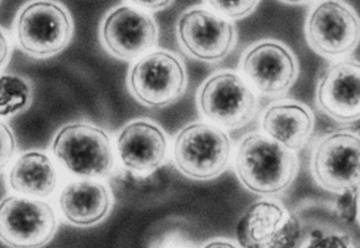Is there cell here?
Returning <instances> with one entry per match:
<instances>
[{
  "mask_svg": "<svg viewBox=\"0 0 360 248\" xmlns=\"http://www.w3.org/2000/svg\"><path fill=\"white\" fill-rule=\"evenodd\" d=\"M316 184L338 195L335 207L345 221L356 220L360 197V133L335 129L321 138L311 155Z\"/></svg>",
  "mask_w": 360,
  "mask_h": 248,
  "instance_id": "6da1fadb",
  "label": "cell"
},
{
  "mask_svg": "<svg viewBox=\"0 0 360 248\" xmlns=\"http://www.w3.org/2000/svg\"><path fill=\"white\" fill-rule=\"evenodd\" d=\"M233 167L240 183L256 195L274 196L296 179L300 163L295 152L262 132L246 134L238 144Z\"/></svg>",
  "mask_w": 360,
  "mask_h": 248,
  "instance_id": "7a4b0ae2",
  "label": "cell"
},
{
  "mask_svg": "<svg viewBox=\"0 0 360 248\" xmlns=\"http://www.w3.org/2000/svg\"><path fill=\"white\" fill-rule=\"evenodd\" d=\"M264 248H360V240L334 204L308 200L288 214L285 225Z\"/></svg>",
  "mask_w": 360,
  "mask_h": 248,
  "instance_id": "3957f363",
  "label": "cell"
},
{
  "mask_svg": "<svg viewBox=\"0 0 360 248\" xmlns=\"http://www.w3.org/2000/svg\"><path fill=\"white\" fill-rule=\"evenodd\" d=\"M233 155L228 133L210 122H194L176 134L173 159L181 174L193 180H212L223 174Z\"/></svg>",
  "mask_w": 360,
  "mask_h": 248,
  "instance_id": "277c9868",
  "label": "cell"
},
{
  "mask_svg": "<svg viewBox=\"0 0 360 248\" xmlns=\"http://www.w3.org/2000/svg\"><path fill=\"white\" fill-rule=\"evenodd\" d=\"M51 149L70 173L81 178H106L115 167L111 138L103 128L91 123L75 122L60 128Z\"/></svg>",
  "mask_w": 360,
  "mask_h": 248,
  "instance_id": "5b68a950",
  "label": "cell"
},
{
  "mask_svg": "<svg viewBox=\"0 0 360 248\" xmlns=\"http://www.w3.org/2000/svg\"><path fill=\"white\" fill-rule=\"evenodd\" d=\"M186 67L175 53L167 50L149 51L138 58L128 74L133 97L149 108H163L186 92Z\"/></svg>",
  "mask_w": 360,
  "mask_h": 248,
  "instance_id": "8992f818",
  "label": "cell"
},
{
  "mask_svg": "<svg viewBox=\"0 0 360 248\" xmlns=\"http://www.w3.org/2000/svg\"><path fill=\"white\" fill-rule=\"evenodd\" d=\"M198 107L212 124L235 129L252 121L257 111V96L241 74L224 70L202 84Z\"/></svg>",
  "mask_w": 360,
  "mask_h": 248,
  "instance_id": "52a82bcc",
  "label": "cell"
},
{
  "mask_svg": "<svg viewBox=\"0 0 360 248\" xmlns=\"http://www.w3.org/2000/svg\"><path fill=\"white\" fill-rule=\"evenodd\" d=\"M308 46L330 60L349 56L360 44V16L345 1H321L309 11L304 27Z\"/></svg>",
  "mask_w": 360,
  "mask_h": 248,
  "instance_id": "ba28073f",
  "label": "cell"
},
{
  "mask_svg": "<svg viewBox=\"0 0 360 248\" xmlns=\"http://www.w3.org/2000/svg\"><path fill=\"white\" fill-rule=\"evenodd\" d=\"M16 40L24 53L46 58L68 48L74 22L64 6L55 1H34L16 18Z\"/></svg>",
  "mask_w": 360,
  "mask_h": 248,
  "instance_id": "9c48e42d",
  "label": "cell"
},
{
  "mask_svg": "<svg viewBox=\"0 0 360 248\" xmlns=\"http://www.w3.org/2000/svg\"><path fill=\"white\" fill-rule=\"evenodd\" d=\"M56 230V216L48 202L16 195L0 201V241L8 247H44Z\"/></svg>",
  "mask_w": 360,
  "mask_h": 248,
  "instance_id": "30bf717a",
  "label": "cell"
},
{
  "mask_svg": "<svg viewBox=\"0 0 360 248\" xmlns=\"http://www.w3.org/2000/svg\"><path fill=\"white\" fill-rule=\"evenodd\" d=\"M241 76L259 95L278 97L295 85L300 65L295 53L275 39L251 45L241 58Z\"/></svg>",
  "mask_w": 360,
  "mask_h": 248,
  "instance_id": "8fae6325",
  "label": "cell"
},
{
  "mask_svg": "<svg viewBox=\"0 0 360 248\" xmlns=\"http://www.w3.org/2000/svg\"><path fill=\"white\" fill-rule=\"evenodd\" d=\"M176 34L184 51L204 63L223 61L236 45L233 22L204 6L186 9L178 19Z\"/></svg>",
  "mask_w": 360,
  "mask_h": 248,
  "instance_id": "7c38bea8",
  "label": "cell"
},
{
  "mask_svg": "<svg viewBox=\"0 0 360 248\" xmlns=\"http://www.w3.org/2000/svg\"><path fill=\"white\" fill-rule=\"evenodd\" d=\"M100 34L103 46L112 56L128 61L154 48L158 27L153 16L131 3L117 6L107 14Z\"/></svg>",
  "mask_w": 360,
  "mask_h": 248,
  "instance_id": "4fadbf2b",
  "label": "cell"
},
{
  "mask_svg": "<svg viewBox=\"0 0 360 248\" xmlns=\"http://www.w3.org/2000/svg\"><path fill=\"white\" fill-rule=\"evenodd\" d=\"M316 103L330 119L350 124L360 121V61L334 60L318 79Z\"/></svg>",
  "mask_w": 360,
  "mask_h": 248,
  "instance_id": "5bb4252c",
  "label": "cell"
},
{
  "mask_svg": "<svg viewBox=\"0 0 360 248\" xmlns=\"http://www.w3.org/2000/svg\"><path fill=\"white\" fill-rule=\"evenodd\" d=\"M117 153L126 169L136 174H150L165 164L168 139L165 131L148 119L129 122L118 133Z\"/></svg>",
  "mask_w": 360,
  "mask_h": 248,
  "instance_id": "9a60e30c",
  "label": "cell"
},
{
  "mask_svg": "<svg viewBox=\"0 0 360 248\" xmlns=\"http://www.w3.org/2000/svg\"><path fill=\"white\" fill-rule=\"evenodd\" d=\"M259 126L265 136L296 153L312 138L316 117L302 102L286 98L266 107Z\"/></svg>",
  "mask_w": 360,
  "mask_h": 248,
  "instance_id": "2e32d148",
  "label": "cell"
},
{
  "mask_svg": "<svg viewBox=\"0 0 360 248\" xmlns=\"http://www.w3.org/2000/svg\"><path fill=\"white\" fill-rule=\"evenodd\" d=\"M112 192L96 179L75 180L58 196V207L74 226L91 227L103 221L112 209Z\"/></svg>",
  "mask_w": 360,
  "mask_h": 248,
  "instance_id": "e0dca14e",
  "label": "cell"
},
{
  "mask_svg": "<svg viewBox=\"0 0 360 248\" xmlns=\"http://www.w3.org/2000/svg\"><path fill=\"white\" fill-rule=\"evenodd\" d=\"M56 167L48 154L29 150L16 159L9 171L11 190L32 199H44L58 186Z\"/></svg>",
  "mask_w": 360,
  "mask_h": 248,
  "instance_id": "ac0fdd59",
  "label": "cell"
},
{
  "mask_svg": "<svg viewBox=\"0 0 360 248\" xmlns=\"http://www.w3.org/2000/svg\"><path fill=\"white\" fill-rule=\"evenodd\" d=\"M288 212L275 200L264 199L254 202L240 217L236 238L244 248L265 247L285 225Z\"/></svg>",
  "mask_w": 360,
  "mask_h": 248,
  "instance_id": "d6986e66",
  "label": "cell"
},
{
  "mask_svg": "<svg viewBox=\"0 0 360 248\" xmlns=\"http://www.w3.org/2000/svg\"><path fill=\"white\" fill-rule=\"evenodd\" d=\"M32 100V86L15 74H0V117H11L25 111Z\"/></svg>",
  "mask_w": 360,
  "mask_h": 248,
  "instance_id": "ffe728a7",
  "label": "cell"
},
{
  "mask_svg": "<svg viewBox=\"0 0 360 248\" xmlns=\"http://www.w3.org/2000/svg\"><path fill=\"white\" fill-rule=\"evenodd\" d=\"M259 1H209L207 6L212 8V11L217 13L228 20L243 19L250 15L252 11L259 6Z\"/></svg>",
  "mask_w": 360,
  "mask_h": 248,
  "instance_id": "44dd1931",
  "label": "cell"
},
{
  "mask_svg": "<svg viewBox=\"0 0 360 248\" xmlns=\"http://www.w3.org/2000/svg\"><path fill=\"white\" fill-rule=\"evenodd\" d=\"M15 137L11 128L0 121V173L6 169L15 153Z\"/></svg>",
  "mask_w": 360,
  "mask_h": 248,
  "instance_id": "7402d4cb",
  "label": "cell"
},
{
  "mask_svg": "<svg viewBox=\"0 0 360 248\" xmlns=\"http://www.w3.org/2000/svg\"><path fill=\"white\" fill-rule=\"evenodd\" d=\"M152 248H196L194 242L191 238L186 236L184 233H168L165 236L159 238L157 242L154 243Z\"/></svg>",
  "mask_w": 360,
  "mask_h": 248,
  "instance_id": "603a6c76",
  "label": "cell"
},
{
  "mask_svg": "<svg viewBox=\"0 0 360 248\" xmlns=\"http://www.w3.org/2000/svg\"><path fill=\"white\" fill-rule=\"evenodd\" d=\"M11 56V43L6 32L0 27V69L6 66Z\"/></svg>",
  "mask_w": 360,
  "mask_h": 248,
  "instance_id": "cb8c5ba5",
  "label": "cell"
},
{
  "mask_svg": "<svg viewBox=\"0 0 360 248\" xmlns=\"http://www.w3.org/2000/svg\"><path fill=\"white\" fill-rule=\"evenodd\" d=\"M132 4L150 14V11H165L172 6V1H132Z\"/></svg>",
  "mask_w": 360,
  "mask_h": 248,
  "instance_id": "d4e9b609",
  "label": "cell"
},
{
  "mask_svg": "<svg viewBox=\"0 0 360 248\" xmlns=\"http://www.w3.org/2000/svg\"><path fill=\"white\" fill-rule=\"evenodd\" d=\"M202 248H240L236 246L235 243L229 241V240H224V238H219V240H212L210 242H207L205 246Z\"/></svg>",
  "mask_w": 360,
  "mask_h": 248,
  "instance_id": "484cf974",
  "label": "cell"
},
{
  "mask_svg": "<svg viewBox=\"0 0 360 248\" xmlns=\"http://www.w3.org/2000/svg\"><path fill=\"white\" fill-rule=\"evenodd\" d=\"M4 192H6V183L0 178V196L3 195Z\"/></svg>",
  "mask_w": 360,
  "mask_h": 248,
  "instance_id": "4316f807",
  "label": "cell"
},
{
  "mask_svg": "<svg viewBox=\"0 0 360 248\" xmlns=\"http://www.w3.org/2000/svg\"><path fill=\"white\" fill-rule=\"evenodd\" d=\"M356 221L359 222L360 225V197L358 200V212H356Z\"/></svg>",
  "mask_w": 360,
  "mask_h": 248,
  "instance_id": "83f0119b",
  "label": "cell"
}]
</instances>
